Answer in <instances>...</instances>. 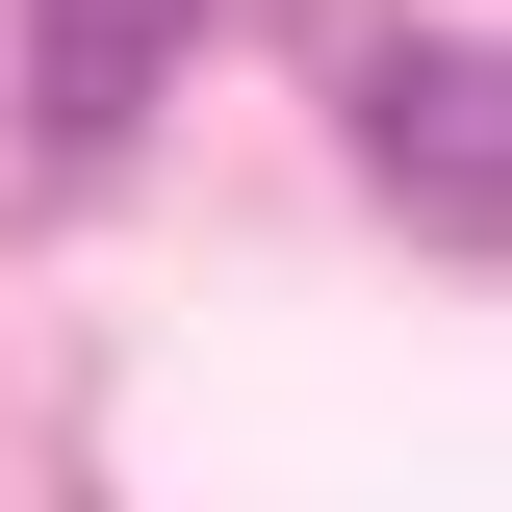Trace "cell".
Returning a JSON list of instances; mask_svg holds the SVG:
<instances>
[{"label":"cell","mask_w":512,"mask_h":512,"mask_svg":"<svg viewBox=\"0 0 512 512\" xmlns=\"http://www.w3.org/2000/svg\"><path fill=\"white\" fill-rule=\"evenodd\" d=\"M384 180H410L436 256H487V52H410L384 77Z\"/></svg>","instance_id":"6da1fadb"},{"label":"cell","mask_w":512,"mask_h":512,"mask_svg":"<svg viewBox=\"0 0 512 512\" xmlns=\"http://www.w3.org/2000/svg\"><path fill=\"white\" fill-rule=\"evenodd\" d=\"M180 26H205V0H26V103H52V128H128V77L180 52Z\"/></svg>","instance_id":"7a4b0ae2"}]
</instances>
